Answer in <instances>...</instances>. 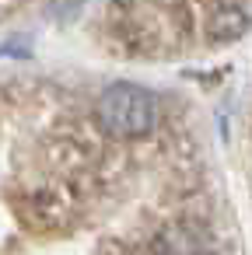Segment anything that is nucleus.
Listing matches in <instances>:
<instances>
[{"mask_svg":"<svg viewBox=\"0 0 252 255\" xmlns=\"http://www.w3.org/2000/svg\"><path fill=\"white\" fill-rule=\"evenodd\" d=\"M161 255H210V241L200 231H168L161 238Z\"/></svg>","mask_w":252,"mask_h":255,"instance_id":"7ed1b4c3","label":"nucleus"},{"mask_svg":"<svg viewBox=\"0 0 252 255\" xmlns=\"http://www.w3.org/2000/svg\"><path fill=\"white\" fill-rule=\"evenodd\" d=\"M95 119L105 133L119 140H137L154 129L158 123V102L147 88L137 84H112L95 102Z\"/></svg>","mask_w":252,"mask_h":255,"instance_id":"f257e3e1","label":"nucleus"},{"mask_svg":"<svg viewBox=\"0 0 252 255\" xmlns=\"http://www.w3.org/2000/svg\"><path fill=\"white\" fill-rule=\"evenodd\" d=\"M249 11H245V4H238V0H224V4L214 11V18H210V35L214 39H238L245 28H249Z\"/></svg>","mask_w":252,"mask_h":255,"instance_id":"f03ea898","label":"nucleus"}]
</instances>
